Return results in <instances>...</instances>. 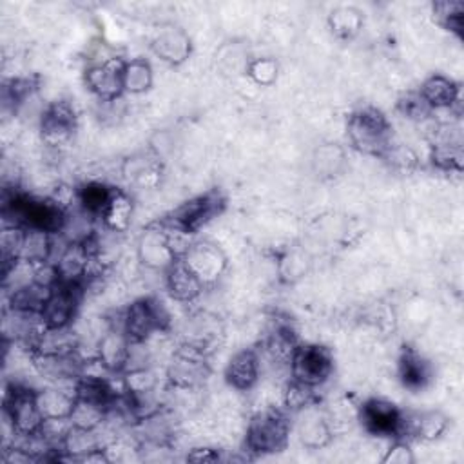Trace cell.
Instances as JSON below:
<instances>
[{"label": "cell", "mask_w": 464, "mask_h": 464, "mask_svg": "<svg viewBox=\"0 0 464 464\" xmlns=\"http://www.w3.org/2000/svg\"><path fill=\"white\" fill-rule=\"evenodd\" d=\"M346 134L350 143L364 154L384 156L392 145V129L386 116L375 107H362L353 111L346 121Z\"/></svg>", "instance_id": "cell-1"}, {"label": "cell", "mask_w": 464, "mask_h": 464, "mask_svg": "<svg viewBox=\"0 0 464 464\" xmlns=\"http://www.w3.org/2000/svg\"><path fill=\"white\" fill-rule=\"evenodd\" d=\"M290 435V422L279 410L256 413L246 428V448L252 453H276L285 450Z\"/></svg>", "instance_id": "cell-2"}, {"label": "cell", "mask_w": 464, "mask_h": 464, "mask_svg": "<svg viewBox=\"0 0 464 464\" xmlns=\"http://www.w3.org/2000/svg\"><path fill=\"white\" fill-rule=\"evenodd\" d=\"M169 314L165 306L152 297L134 301L123 314L121 328L130 343H145L154 332L169 326Z\"/></svg>", "instance_id": "cell-3"}, {"label": "cell", "mask_w": 464, "mask_h": 464, "mask_svg": "<svg viewBox=\"0 0 464 464\" xmlns=\"http://www.w3.org/2000/svg\"><path fill=\"white\" fill-rule=\"evenodd\" d=\"M223 208H225L223 194L219 190H208L205 194H199L185 201L181 207H178L170 214V218L165 219V223L185 234H194L203 225H207L212 218L221 214Z\"/></svg>", "instance_id": "cell-4"}, {"label": "cell", "mask_w": 464, "mask_h": 464, "mask_svg": "<svg viewBox=\"0 0 464 464\" xmlns=\"http://www.w3.org/2000/svg\"><path fill=\"white\" fill-rule=\"evenodd\" d=\"M334 370V359L328 348L319 344H299L290 359L292 379L317 388L328 381Z\"/></svg>", "instance_id": "cell-5"}, {"label": "cell", "mask_w": 464, "mask_h": 464, "mask_svg": "<svg viewBox=\"0 0 464 464\" xmlns=\"http://www.w3.org/2000/svg\"><path fill=\"white\" fill-rule=\"evenodd\" d=\"M5 419L14 435H36L42 430L44 417L36 404V392L13 386L5 393Z\"/></svg>", "instance_id": "cell-6"}, {"label": "cell", "mask_w": 464, "mask_h": 464, "mask_svg": "<svg viewBox=\"0 0 464 464\" xmlns=\"http://www.w3.org/2000/svg\"><path fill=\"white\" fill-rule=\"evenodd\" d=\"M83 288H85L83 283H62L60 281L51 290V294L40 312L45 328H65L71 324V321L76 315V308H78Z\"/></svg>", "instance_id": "cell-7"}, {"label": "cell", "mask_w": 464, "mask_h": 464, "mask_svg": "<svg viewBox=\"0 0 464 464\" xmlns=\"http://www.w3.org/2000/svg\"><path fill=\"white\" fill-rule=\"evenodd\" d=\"M76 130V112L67 100H56L49 103L40 118L42 140L49 147L65 145Z\"/></svg>", "instance_id": "cell-8"}, {"label": "cell", "mask_w": 464, "mask_h": 464, "mask_svg": "<svg viewBox=\"0 0 464 464\" xmlns=\"http://www.w3.org/2000/svg\"><path fill=\"white\" fill-rule=\"evenodd\" d=\"M207 373L208 368L205 362V353L192 344H185L183 348H179L167 368L169 381L181 390L198 386L207 377Z\"/></svg>", "instance_id": "cell-9"}, {"label": "cell", "mask_w": 464, "mask_h": 464, "mask_svg": "<svg viewBox=\"0 0 464 464\" xmlns=\"http://www.w3.org/2000/svg\"><path fill=\"white\" fill-rule=\"evenodd\" d=\"M123 60L111 58L85 71V85L102 102H116L123 91Z\"/></svg>", "instance_id": "cell-10"}, {"label": "cell", "mask_w": 464, "mask_h": 464, "mask_svg": "<svg viewBox=\"0 0 464 464\" xmlns=\"http://www.w3.org/2000/svg\"><path fill=\"white\" fill-rule=\"evenodd\" d=\"M185 265L198 276L203 285L214 283L227 266L225 254L212 243H194L181 256Z\"/></svg>", "instance_id": "cell-11"}, {"label": "cell", "mask_w": 464, "mask_h": 464, "mask_svg": "<svg viewBox=\"0 0 464 464\" xmlns=\"http://www.w3.org/2000/svg\"><path fill=\"white\" fill-rule=\"evenodd\" d=\"M402 411L386 399H370L361 406L362 426L381 437H397Z\"/></svg>", "instance_id": "cell-12"}, {"label": "cell", "mask_w": 464, "mask_h": 464, "mask_svg": "<svg viewBox=\"0 0 464 464\" xmlns=\"http://www.w3.org/2000/svg\"><path fill=\"white\" fill-rule=\"evenodd\" d=\"M138 257L149 268L167 270L178 256L174 254L165 227H149L138 241Z\"/></svg>", "instance_id": "cell-13"}, {"label": "cell", "mask_w": 464, "mask_h": 464, "mask_svg": "<svg viewBox=\"0 0 464 464\" xmlns=\"http://www.w3.org/2000/svg\"><path fill=\"white\" fill-rule=\"evenodd\" d=\"M76 381L53 382L49 388L36 392V404L45 420L71 417L72 408L76 404Z\"/></svg>", "instance_id": "cell-14"}, {"label": "cell", "mask_w": 464, "mask_h": 464, "mask_svg": "<svg viewBox=\"0 0 464 464\" xmlns=\"http://www.w3.org/2000/svg\"><path fill=\"white\" fill-rule=\"evenodd\" d=\"M130 350H132V343L125 335L123 328L112 326L102 335V339L98 343L96 357L109 370V373H118V372L127 370L129 359H130Z\"/></svg>", "instance_id": "cell-15"}, {"label": "cell", "mask_w": 464, "mask_h": 464, "mask_svg": "<svg viewBox=\"0 0 464 464\" xmlns=\"http://www.w3.org/2000/svg\"><path fill=\"white\" fill-rule=\"evenodd\" d=\"M91 259L92 254L83 241H67L53 263L62 283H85Z\"/></svg>", "instance_id": "cell-16"}, {"label": "cell", "mask_w": 464, "mask_h": 464, "mask_svg": "<svg viewBox=\"0 0 464 464\" xmlns=\"http://www.w3.org/2000/svg\"><path fill=\"white\" fill-rule=\"evenodd\" d=\"M448 417L439 411V410H430V411H419L411 415H404L401 419V428L397 437H413L419 440H435L444 433L448 428Z\"/></svg>", "instance_id": "cell-17"}, {"label": "cell", "mask_w": 464, "mask_h": 464, "mask_svg": "<svg viewBox=\"0 0 464 464\" xmlns=\"http://www.w3.org/2000/svg\"><path fill=\"white\" fill-rule=\"evenodd\" d=\"M165 286L172 299H176L179 303H192L196 297H199L205 285L185 265V261L181 257H178L165 270Z\"/></svg>", "instance_id": "cell-18"}, {"label": "cell", "mask_w": 464, "mask_h": 464, "mask_svg": "<svg viewBox=\"0 0 464 464\" xmlns=\"http://www.w3.org/2000/svg\"><path fill=\"white\" fill-rule=\"evenodd\" d=\"M150 47L160 60L170 65H179L190 54V38L183 29L167 27L156 34Z\"/></svg>", "instance_id": "cell-19"}, {"label": "cell", "mask_w": 464, "mask_h": 464, "mask_svg": "<svg viewBox=\"0 0 464 464\" xmlns=\"http://www.w3.org/2000/svg\"><path fill=\"white\" fill-rule=\"evenodd\" d=\"M419 94L424 98L431 111H442L453 109L459 103L460 91L455 80L444 74H431L422 82Z\"/></svg>", "instance_id": "cell-20"}, {"label": "cell", "mask_w": 464, "mask_h": 464, "mask_svg": "<svg viewBox=\"0 0 464 464\" xmlns=\"http://www.w3.org/2000/svg\"><path fill=\"white\" fill-rule=\"evenodd\" d=\"M227 382L236 390H250L259 379V357L254 350L246 348L237 352L225 368Z\"/></svg>", "instance_id": "cell-21"}, {"label": "cell", "mask_w": 464, "mask_h": 464, "mask_svg": "<svg viewBox=\"0 0 464 464\" xmlns=\"http://www.w3.org/2000/svg\"><path fill=\"white\" fill-rule=\"evenodd\" d=\"M53 236L54 234H49L45 230L25 228L18 259L31 263V265H42V263L51 261L53 252H54Z\"/></svg>", "instance_id": "cell-22"}, {"label": "cell", "mask_w": 464, "mask_h": 464, "mask_svg": "<svg viewBox=\"0 0 464 464\" xmlns=\"http://www.w3.org/2000/svg\"><path fill=\"white\" fill-rule=\"evenodd\" d=\"M399 379L410 390H420L430 379L428 362L411 348H406L399 357Z\"/></svg>", "instance_id": "cell-23"}, {"label": "cell", "mask_w": 464, "mask_h": 464, "mask_svg": "<svg viewBox=\"0 0 464 464\" xmlns=\"http://www.w3.org/2000/svg\"><path fill=\"white\" fill-rule=\"evenodd\" d=\"M100 439L96 437V430H82L74 428L71 424L63 442H62V453L71 460H83L89 453L100 450Z\"/></svg>", "instance_id": "cell-24"}, {"label": "cell", "mask_w": 464, "mask_h": 464, "mask_svg": "<svg viewBox=\"0 0 464 464\" xmlns=\"http://www.w3.org/2000/svg\"><path fill=\"white\" fill-rule=\"evenodd\" d=\"M112 192H114V188H111L100 181H89L78 188L76 199L80 203V208L89 218H102Z\"/></svg>", "instance_id": "cell-25"}, {"label": "cell", "mask_w": 464, "mask_h": 464, "mask_svg": "<svg viewBox=\"0 0 464 464\" xmlns=\"http://www.w3.org/2000/svg\"><path fill=\"white\" fill-rule=\"evenodd\" d=\"M130 218H132V201L130 198L121 192V190H116L112 192L103 214H102V219L105 223V227L111 230V232H123L127 230V227L130 225Z\"/></svg>", "instance_id": "cell-26"}, {"label": "cell", "mask_w": 464, "mask_h": 464, "mask_svg": "<svg viewBox=\"0 0 464 464\" xmlns=\"http://www.w3.org/2000/svg\"><path fill=\"white\" fill-rule=\"evenodd\" d=\"M152 85V67L145 58H132L123 63V91L140 94Z\"/></svg>", "instance_id": "cell-27"}, {"label": "cell", "mask_w": 464, "mask_h": 464, "mask_svg": "<svg viewBox=\"0 0 464 464\" xmlns=\"http://www.w3.org/2000/svg\"><path fill=\"white\" fill-rule=\"evenodd\" d=\"M297 346H299V343L295 339V334L286 324L276 326L270 332L268 339H266V352L276 362H288L290 364V359H292Z\"/></svg>", "instance_id": "cell-28"}, {"label": "cell", "mask_w": 464, "mask_h": 464, "mask_svg": "<svg viewBox=\"0 0 464 464\" xmlns=\"http://www.w3.org/2000/svg\"><path fill=\"white\" fill-rule=\"evenodd\" d=\"M158 388V377L154 373V370H150L149 366H134L125 370L123 375V392L132 395V397H141V395H149L154 393Z\"/></svg>", "instance_id": "cell-29"}, {"label": "cell", "mask_w": 464, "mask_h": 464, "mask_svg": "<svg viewBox=\"0 0 464 464\" xmlns=\"http://www.w3.org/2000/svg\"><path fill=\"white\" fill-rule=\"evenodd\" d=\"M107 411L109 410L105 406L76 399V404L72 408V413H71L69 420L74 428L98 430L102 426V422L107 419Z\"/></svg>", "instance_id": "cell-30"}, {"label": "cell", "mask_w": 464, "mask_h": 464, "mask_svg": "<svg viewBox=\"0 0 464 464\" xmlns=\"http://www.w3.org/2000/svg\"><path fill=\"white\" fill-rule=\"evenodd\" d=\"M299 437L306 448L319 450V448H324L332 440V430L324 419L310 417L301 424Z\"/></svg>", "instance_id": "cell-31"}, {"label": "cell", "mask_w": 464, "mask_h": 464, "mask_svg": "<svg viewBox=\"0 0 464 464\" xmlns=\"http://www.w3.org/2000/svg\"><path fill=\"white\" fill-rule=\"evenodd\" d=\"M433 14L440 25L446 29L460 34L462 33V20H464V4L459 0L450 2H437L433 4Z\"/></svg>", "instance_id": "cell-32"}, {"label": "cell", "mask_w": 464, "mask_h": 464, "mask_svg": "<svg viewBox=\"0 0 464 464\" xmlns=\"http://www.w3.org/2000/svg\"><path fill=\"white\" fill-rule=\"evenodd\" d=\"M330 27L339 38H352L361 27V16L355 9L341 7L330 14Z\"/></svg>", "instance_id": "cell-33"}, {"label": "cell", "mask_w": 464, "mask_h": 464, "mask_svg": "<svg viewBox=\"0 0 464 464\" xmlns=\"http://www.w3.org/2000/svg\"><path fill=\"white\" fill-rule=\"evenodd\" d=\"M397 109L399 112L413 121H422L426 120L433 111L430 109V105L424 102V98L417 92H406L397 100Z\"/></svg>", "instance_id": "cell-34"}, {"label": "cell", "mask_w": 464, "mask_h": 464, "mask_svg": "<svg viewBox=\"0 0 464 464\" xmlns=\"http://www.w3.org/2000/svg\"><path fill=\"white\" fill-rule=\"evenodd\" d=\"M312 401H314V388L292 379L285 390V406L290 411H299V410L308 408L312 404Z\"/></svg>", "instance_id": "cell-35"}, {"label": "cell", "mask_w": 464, "mask_h": 464, "mask_svg": "<svg viewBox=\"0 0 464 464\" xmlns=\"http://www.w3.org/2000/svg\"><path fill=\"white\" fill-rule=\"evenodd\" d=\"M246 74L259 85H270L277 76V63L272 58H256L245 67Z\"/></svg>", "instance_id": "cell-36"}, {"label": "cell", "mask_w": 464, "mask_h": 464, "mask_svg": "<svg viewBox=\"0 0 464 464\" xmlns=\"http://www.w3.org/2000/svg\"><path fill=\"white\" fill-rule=\"evenodd\" d=\"M392 167L399 170H411L417 165V156L411 149L406 145H390V149L384 152V156Z\"/></svg>", "instance_id": "cell-37"}, {"label": "cell", "mask_w": 464, "mask_h": 464, "mask_svg": "<svg viewBox=\"0 0 464 464\" xmlns=\"http://www.w3.org/2000/svg\"><path fill=\"white\" fill-rule=\"evenodd\" d=\"M384 464H411L415 460L410 446L406 440L397 439L384 453V457L381 459Z\"/></svg>", "instance_id": "cell-38"}, {"label": "cell", "mask_w": 464, "mask_h": 464, "mask_svg": "<svg viewBox=\"0 0 464 464\" xmlns=\"http://www.w3.org/2000/svg\"><path fill=\"white\" fill-rule=\"evenodd\" d=\"M187 459L192 462H214V460H219V453L208 448H198V450H192V453H188Z\"/></svg>", "instance_id": "cell-39"}]
</instances>
